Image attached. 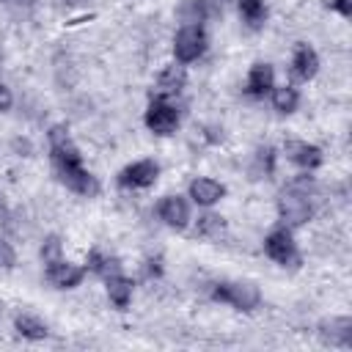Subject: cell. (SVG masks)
<instances>
[{"label":"cell","instance_id":"obj_9","mask_svg":"<svg viewBox=\"0 0 352 352\" xmlns=\"http://www.w3.org/2000/svg\"><path fill=\"white\" fill-rule=\"evenodd\" d=\"M47 278H50L58 289H74V286L82 280V270L60 258V261L47 264Z\"/></svg>","mask_w":352,"mask_h":352},{"label":"cell","instance_id":"obj_32","mask_svg":"<svg viewBox=\"0 0 352 352\" xmlns=\"http://www.w3.org/2000/svg\"><path fill=\"white\" fill-rule=\"evenodd\" d=\"M0 206H3V201H0Z\"/></svg>","mask_w":352,"mask_h":352},{"label":"cell","instance_id":"obj_18","mask_svg":"<svg viewBox=\"0 0 352 352\" xmlns=\"http://www.w3.org/2000/svg\"><path fill=\"white\" fill-rule=\"evenodd\" d=\"M179 16L182 22L187 25H198L209 16V0H184L182 8H179Z\"/></svg>","mask_w":352,"mask_h":352},{"label":"cell","instance_id":"obj_19","mask_svg":"<svg viewBox=\"0 0 352 352\" xmlns=\"http://www.w3.org/2000/svg\"><path fill=\"white\" fill-rule=\"evenodd\" d=\"M16 330H19V336H25V338H33V341H38V338H47V324L44 322H38L36 316H28V314H22V316H16Z\"/></svg>","mask_w":352,"mask_h":352},{"label":"cell","instance_id":"obj_17","mask_svg":"<svg viewBox=\"0 0 352 352\" xmlns=\"http://www.w3.org/2000/svg\"><path fill=\"white\" fill-rule=\"evenodd\" d=\"M88 270L96 272V275H102V278H110V275H118L121 272V264H118V258H110V256H104L99 250H91L88 253Z\"/></svg>","mask_w":352,"mask_h":352},{"label":"cell","instance_id":"obj_30","mask_svg":"<svg viewBox=\"0 0 352 352\" xmlns=\"http://www.w3.org/2000/svg\"><path fill=\"white\" fill-rule=\"evenodd\" d=\"M6 3H11V6H30L33 0H6Z\"/></svg>","mask_w":352,"mask_h":352},{"label":"cell","instance_id":"obj_2","mask_svg":"<svg viewBox=\"0 0 352 352\" xmlns=\"http://www.w3.org/2000/svg\"><path fill=\"white\" fill-rule=\"evenodd\" d=\"M278 212H280V220L286 226H302L308 217H311V201H308V192L297 190V187H289L280 192L278 198Z\"/></svg>","mask_w":352,"mask_h":352},{"label":"cell","instance_id":"obj_25","mask_svg":"<svg viewBox=\"0 0 352 352\" xmlns=\"http://www.w3.org/2000/svg\"><path fill=\"white\" fill-rule=\"evenodd\" d=\"M330 8H336L341 16H349L352 14V0H324Z\"/></svg>","mask_w":352,"mask_h":352},{"label":"cell","instance_id":"obj_14","mask_svg":"<svg viewBox=\"0 0 352 352\" xmlns=\"http://www.w3.org/2000/svg\"><path fill=\"white\" fill-rule=\"evenodd\" d=\"M184 82H187V74H184V66H168V69H162V74H160V80H157V94L165 99V96H176L182 88H184Z\"/></svg>","mask_w":352,"mask_h":352},{"label":"cell","instance_id":"obj_6","mask_svg":"<svg viewBox=\"0 0 352 352\" xmlns=\"http://www.w3.org/2000/svg\"><path fill=\"white\" fill-rule=\"evenodd\" d=\"M157 173H160L157 162L140 160V162L126 165V168L118 173V184H121V187H148V184L157 182Z\"/></svg>","mask_w":352,"mask_h":352},{"label":"cell","instance_id":"obj_27","mask_svg":"<svg viewBox=\"0 0 352 352\" xmlns=\"http://www.w3.org/2000/svg\"><path fill=\"white\" fill-rule=\"evenodd\" d=\"M11 107V91L0 82V110H8Z\"/></svg>","mask_w":352,"mask_h":352},{"label":"cell","instance_id":"obj_16","mask_svg":"<svg viewBox=\"0 0 352 352\" xmlns=\"http://www.w3.org/2000/svg\"><path fill=\"white\" fill-rule=\"evenodd\" d=\"M107 294H110V300H113L118 308H126L129 300H132V280L124 278L121 272H118V275H110V278H107Z\"/></svg>","mask_w":352,"mask_h":352},{"label":"cell","instance_id":"obj_1","mask_svg":"<svg viewBox=\"0 0 352 352\" xmlns=\"http://www.w3.org/2000/svg\"><path fill=\"white\" fill-rule=\"evenodd\" d=\"M212 294H214V300L231 302L239 311H253L258 305V289L248 280H223L212 289Z\"/></svg>","mask_w":352,"mask_h":352},{"label":"cell","instance_id":"obj_5","mask_svg":"<svg viewBox=\"0 0 352 352\" xmlns=\"http://www.w3.org/2000/svg\"><path fill=\"white\" fill-rule=\"evenodd\" d=\"M146 126L157 135H170L179 126V110L173 104H168L165 99H157L146 110Z\"/></svg>","mask_w":352,"mask_h":352},{"label":"cell","instance_id":"obj_21","mask_svg":"<svg viewBox=\"0 0 352 352\" xmlns=\"http://www.w3.org/2000/svg\"><path fill=\"white\" fill-rule=\"evenodd\" d=\"M297 102H300V96H297V91H294L292 85L275 88V94H272V104H275V110H280V113H292V110L297 107Z\"/></svg>","mask_w":352,"mask_h":352},{"label":"cell","instance_id":"obj_24","mask_svg":"<svg viewBox=\"0 0 352 352\" xmlns=\"http://www.w3.org/2000/svg\"><path fill=\"white\" fill-rule=\"evenodd\" d=\"M41 258H44V264L60 261V239H58V236H47V239H44V245H41Z\"/></svg>","mask_w":352,"mask_h":352},{"label":"cell","instance_id":"obj_29","mask_svg":"<svg viewBox=\"0 0 352 352\" xmlns=\"http://www.w3.org/2000/svg\"><path fill=\"white\" fill-rule=\"evenodd\" d=\"M14 148H19V151H30V143H28V140H14Z\"/></svg>","mask_w":352,"mask_h":352},{"label":"cell","instance_id":"obj_22","mask_svg":"<svg viewBox=\"0 0 352 352\" xmlns=\"http://www.w3.org/2000/svg\"><path fill=\"white\" fill-rule=\"evenodd\" d=\"M275 170V148L270 146H261L253 157V173L256 176H270Z\"/></svg>","mask_w":352,"mask_h":352},{"label":"cell","instance_id":"obj_20","mask_svg":"<svg viewBox=\"0 0 352 352\" xmlns=\"http://www.w3.org/2000/svg\"><path fill=\"white\" fill-rule=\"evenodd\" d=\"M239 11H242V16H245V22L250 28H258L264 22V16H267L264 0H239Z\"/></svg>","mask_w":352,"mask_h":352},{"label":"cell","instance_id":"obj_31","mask_svg":"<svg viewBox=\"0 0 352 352\" xmlns=\"http://www.w3.org/2000/svg\"><path fill=\"white\" fill-rule=\"evenodd\" d=\"M0 69H3V55H0Z\"/></svg>","mask_w":352,"mask_h":352},{"label":"cell","instance_id":"obj_7","mask_svg":"<svg viewBox=\"0 0 352 352\" xmlns=\"http://www.w3.org/2000/svg\"><path fill=\"white\" fill-rule=\"evenodd\" d=\"M264 250H267V256L272 258V261H278V264H289L292 258H294V239H292V234L286 231V228H275L272 234H267V239H264Z\"/></svg>","mask_w":352,"mask_h":352},{"label":"cell","instance_id":"obj_26","mask_svg":"<svg viewBox=\"0 0 352 352\" xmlns=\"http://www.w3.org/2000/svg\"><path fill=\"white\" fill-rule=\"evenodd\" d=\"M11 264H14V250L8 242L0 239V267H11Z\"/></svg>","mask_w":352,"mask_h":352},{"label":"cell","instance_id":"obj_10","mask_svg":"<svg viewBox=\"0 0 352 352\" xmlns=\"http://www.w3.org/2000/svg\"><path fill=\"white\" fill-rule=\"evenodd\" d=\"M286 154L292 162H297L300 168H319L322 165V151L314 143H302V140H289L286 143Z\"/></svg>","mask_w":352,"mask_h":352},{"label":"cell","instance_id":"obj_4","mask_svg":"<svg viewBox=\"0 0 352 352\" xmlns=\"http://www.w3.org/2000/svg\"><path fill=\"white\" fill-rule=\"evenodd\" d=\"M206 50V33L198 28V25H187L176 33L173 38V52L182 63H190V60H198Z\"/></svg>","mask_w":352,"mask_h":352},{"label":"cell","instance_id":"obj_8","mask_svg":"<svg viewBox=\"0 0 352 352\" xmlns=\"http://www.w3.org/2000/svg\"><path fill=\"white\" fill-rule=\"evenodd\" d=\"M160 217L170 226V228H184L187 220H190V206L182 195H168L162 204H160Z\"/></svg>","mask_w":352,"mask_h":352},{"label":"cell","instance_id":"obj_3","mask_svg":"<svg viewBox=\"0 0 352 352\" xmlns=\"http://www.w3.org/2000/svg\"><path fill=\"white\" fill-rule=\"evenodd\" d=\"M55 170H58V179L69 190H74L80 195H96L99 192V182L82 168V160L80 162H58Z\"/></svg>","mask_w":352,"mask_h":352},{"label":"cell","instance_id":"obj_15","mask_svg":"<svg viewBox=\"0 0 352 352\" xmlns=\"http://www.w3.org/2000/svg\"><path fill=\"white\" fill-rule=\"evenodd\" d=\"M272 88V66L270 63H253L248 74V94L250 96H264Z\"/></svg>","mask_w":352,"mask_h":352},{"label":"cell","instance_id":"obj_12","mask_svg":"<svg viewBox=\"0 0 352 352\" xmlns=\"http://www.w3.org/2000/svg\"><path fill=\"white\" fill-rule=\"evenodd\" d=\"M319 330H322V338H324V341L338 344V346H352V319L338 316V319L322 322Z\"/></svg>","mask_w":352,"mask_h":352},{"label":"cell","instance_id":"obj_28","mask_svg":"<svg viewBox=\"0 0 352 352\" xmlns=\"http://www.w3.org/2000/svg\"><path fill=\"white\" fill-rule=\"evenodd\" d=\"M146 264H148V267H146V272H148V275H160V272H162V267H160V258H148Z\"/></svg>","mask_w":352,"mask_h":352},{"label":"cell","instance_id":"obj_23","mask_svg":"<svg viewBox=\"0 0 352 352\" xmlns=\"http://www.w3.org/2000/svg\"><path fill=\"white\" fill-rule=\"evenodd\" d=\"M223 228H226V223H223L220 214H204V217H198L195 234H198V236H209V239H214V236L223 234Z\"/></svg>","mask_w":352,"mask_h":352},{"label":"cell","instance_id":"obj_13","mask_svg":"<svg viewBox=\"0 0 352 352\" xmlns=\"http://www.w3.org/2000/svg\"><path fill=\"white\" fill-rule=\"evenodd\" d=\"M319 69V58L316 52L308 47V44H297L294 50V58H292V72L300 77V80H311Z\"/></svg>","mask_w":352,"mask_h":352},{"label":"cell","instance_id":"obj_11","mask_svg":"<svg viewBox=\"0 0 352 352\" xmlns=\"http://www.w3.org/2000/svg\"><path fill=\"white\" fill-rule=\"evenodd\" d=\"M223 195H226V187H223L220 182H214V179H195V182L190 184V198H192L195 204H201V206H212V204H217Z\"/></svg>","mask_w":352,"mask_h":352}]
</instances>
